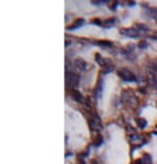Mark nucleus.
Here are the masks:
<instances>
[{"instance_id":"6ab92c4d","label":"nucleus","mask_w":157,"mask_h":164,"mask_svg":"<svg viewBox=\"0 0 157 164\" xmlns=\"http://www.w3.org/2000/svg\"><path fill=\"white\" fill-rule=\"evenodd\" d=\"M92 164H97V163H96V162H93V163H92Z\"/></svg>"},{"instance_id":"ddd939ff","label":"nucleus","mask_w":157,"mask_h":164,"mask_svg":"<svg viewBox=\"0 0 157 164\" xmlns=\"http://www.w3.org/2000/svg\"><path fill=\"white\" fill-rule=\"evenodd\" d=\"M137 126H139L140 129H145V126H147V121L144 120V118H139V120H137Z\"/></svg>"},{"instance_id":"2eb2a0df","label":"nucleus","mask_w":157,"mask_h":164,"mask_svg":"<svg viewBox=\"0 0 157 164\" xmlns=\"http://www.w3.org/2000/svg\"><path fill=\"white\" fill-rule=\"evenodd\" d=\"M147 46H148V43H147L145 41H141V42L139 43V47L140 49H147Z\"/></svg>"},{"instance_id":"dca6fc26","label":"nucleus","mask_w":157,"mask_h":164,"mask_svg":"<svg viewBox=\"0 0 157 164\" xmlns=\"http://www.w3.org/2000/svg\"><path fill=\"white\" fill-rule=\"evenodd\" d=\"M101 143H102V138H101V136H98V138H97L96 139V146H98V144H101Z\"/></svg>"},{"instance_id":"6e6552de","label":"nucleus","mask_w":157,"mask_h":164,"mask_svg":"<svg viewBox=\"0 0 157 164\" xmlns=\"http://www.w3.org/2000/svg\"><path fill=\"white\" fill-rule=\"evenodd\" d=\"M85 24V21L84 20H82V19H80V20H77L76 22H75V24H72L71 26H70V29L72 30V29H76V28H80V26L81 25H84Z\"/></svg>"},{"instance_id":"20e7f679","label":"nucleus","mask_w":157,"mask_h":164,"mask_svg":"<svg viewBox=\"0 0 157 164\" xmlns=\"http://www.w3.org/2000/svg\"><path fill=\"white\" fill-rule=\"evenodd\" d=\"M119 33H121L122 35H124V37H132V38H136L139 37L140 33L137 32L135 28H130V29H121L119 30Z\"/></svg>"},{"instance_id":"f03ea898","label":"nucleus","mask_w":157,"mask_h":164,"mask_svg":"<svg viewBox=\"0 0 157 164\" xmlns=\"http://www.w3.org/2000/svg\"><path fill=\"white\" fill-rule=\"evenodd\" d=\"M67 81H68V85L72 88H77L78 84H80V77H78L77 74L75 72H68L67 74Z\"/></svg>"},{"instance_id":"1a4fd4ad","label":"nucleus","mask_w":157,"mask_h":164,"mask_svg":"<svg viewBox=\"0 0 157 164\" xmlns=\"http://www.w3.org/2000/svg\"><path fill=\"white\" fill-rule=\"evenodd\" d=\"M135 29L137 30V32H139V33H141V32H143V33H147V32H148L149 29L148 28H147V26L145 25H140V24H137V25H135Z\"/></svg>"},{"instance_id":"f3484780","label":"nucleus","mask_w":157,"mask_h":164,"mask_svg":"<svg viewBox=\"0 0 157 164\" xmlns=\"http://www.w3.org/2000/svg\"><path fill=\"white\" fill-rule=\"evenodd\" d=\"M153 84L156 85V87H157V76L155 77V79H153Z\"/></svg>"},{"instance_id":"39448f33","label":"nucleus","mask_w":157,"mask_h":164,"mask_svg":"<svg viewBox=\"0 0 157 164\" xmlns=\"http://www.w3.org/2000/svg\"><path fill=\"white\" fill-rule=\"evenodd\" d=\"M73 66H75V68L77 71H85L86 68H88V65H86V62L84 61V59H81V58H77L75 62H73Z\"/></svg>"},{"instance_id":"4468645a","label":"nucleus","mask_w":157,"mask_h":164,"mask_svg":"<svg viewBox=\"0 0 157 164\" xmlns=\"http://www.w3.org/2000/svg\"><path fill=\"white\" fill-rule=\"evenodd\" d=\"M114 22H115L114 19H113V20H107V21H105V22H104V26H105V28H110V26L114 24Z\"/></svg>"},{"instance_id":"7ed1b4c3","label":"nucleus","mask_w":157,"mask_h":164,"mask_svg":"<svg viewBox=\"0 0 157 164\" xmlns=\"http://www.w3.org/2000/svg\"><path fill=\"white\" fill-rule=\"evenodd\" d=\"M89 127L92 129V131H100L102 125H101V118L97 116V114H93L89 121Z\"/></svg>"},{"instance_id":"423d86ee","label":"nucleus","mask_w":157,"mask_h":164,"mask_svg":"<svg viewBox=\"0 0 157 164\" xmlns=\"http://www.w3.org/2000/svg\"><path fill=\"white\" fill-rule=\"evenodd\" d=\"M71 96H72V98L75 100V101H77V102H84V97H82V95L78 92V91H76V89H73L72 92H71Z\"/></svg>"},{"instance_id":"9d476101","label":"nucleus","mask_w":157,"mask_h":164,"mask_svg":"<svg viewBox=\"0 0 157 164\" xmlns=\"http://www.w3.org/2000/svg\"><path fill=\"white\" fill-rule=\"evenodd\" d=\"M130 140H131V143H139L140 140H141V138H140L139 135H136V134H132L130 136Z\"/></svg>"},{"instance_id":"f8f14e48","label":"nucleus","mask_w":157,"mask_h":164,"mask_svg":"<svg viewBox=\"0 0 157 164\" xmlns=\"http://www.w3.org/2000/svg\"><path fill=\"white\" fill-rule=\"evenodd\" d=\"M96 43L100 45V46H104V47H110L111 46V42H109V41H97Z\"/></svg>"},{"instance_id":"a211bd4d","label":"nucleus","mask_w":157,"mask_h":164,"mask_svg":"<svg viewBox=\"0 0 157 164\" xmlns=\"http://www.w3.org/2000/svg\"><path fill=\"white\" fill-rule=\"evenodd\" d=\"M133 164H140V162H136V163H133Z\"/></svg>"},{"instance_id":"f257e3e1","label":"nucleus","mask_w":157,"mask_h":164,"mask_svg":"<svg viewBox=\"0 0 157 164\" xmlns=\"http://www.w3.org/2000/svg\"><path fill=\"white\" fill-rule=\"evenodd\" d=\"M118 75H119V77H121L122 80H124V81H136L135 74H133L132 71H130L128 68H124V67L119 68V70H118Z\"/></svg>"},{"instance_id":"0eeeda50","label":"nucleus","mask_w":157,"mask_h":164,"mask_svg":"<svg viewBox=\"0 0 157 164\" xmlns=\"http://www.w3.org/2000/svg\"><path fill=\"white\" fill-rule=\"evenodd\" d=\"M96 61H97V63H98L101 67H106V66H107V63H109L107 59L102 58V57L100 55V54H96Z\"/></svg>"},{"instance_id":"9b49d317","label":"nucleus","mask_w":157,"mask_h":164,"mask_svg":"<svg viewBox=\"0 0 157 164\" xmlns=\"http://www.w3.org/2000/svg\"><path fill=\"white\" fill-rule=\"evenodd\" d=\"M143 164H152V158H151V155L145 154L144 156H143Z\"/></svg>"}]
</instances>
